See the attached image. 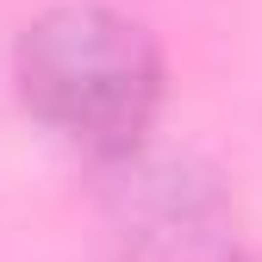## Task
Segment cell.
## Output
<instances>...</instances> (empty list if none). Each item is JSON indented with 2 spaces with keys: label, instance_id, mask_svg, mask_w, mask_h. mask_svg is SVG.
Segmentation results:
<instances>
[{
  "label": "cell",
  "instance_id": "1",
  "mask_svg": "<svg viewBox=\"0 0 262 262\" xmlns=\"http://www.w3.org/2000/svg\"><path fill=\"white\" fill-rule=\"evenodd\" d=\"M13 94L56 144L131 162L162 119L169 62L144 19L106 0H56L13 38Z\"/></svg>",
  "mask_w": 262,
  "mask_h": 262
}]
</instances>
